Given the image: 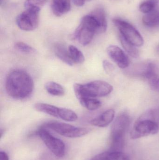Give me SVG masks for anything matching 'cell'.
<instances>
[{
  "label": "cell",
  "instance_id": "cell-18",
  "mask_svg": "<svg viewBox=\"0 0 159 160\" xmlns=\"http://www.w3.org/2000/svg\"><path fill=\"white\" fill-rule=\"evenodd\" d=\"M45 88L47 92L53 96H62L65 94V90L63 87L56 82H47L45 85Z\"/></svg>",
  "mask_w": 159,
  "mask_h": 160
},
{
  "label": "cell",
  "instance_id": "cell-22",
  "mask_svg": "<svg viewBox=\"0 0 159 160\" xmlns=\"http://www.w3.org/2000/svg\"><path fill=\"white\" fill-rule=\"evenodd\" d=\"M140 118L150 119L157 123L159 126V107L148 110L143 114Z\"/></svg>",
  "mask_w": 159,
  "mask_h": 160
},
{
  "label": "cell",
  "instance_id": "cell-3",
  "mask_svg": "<svg viewBox=\"0 0 159 160\" xmlns=\"http://www.w3.org/2000/svg\"><path fill=\"white\" fill-rule=\"evenodd\" d=\"M131 123V118L127 112H122L117 117L111 127L110 150L122 151Z\"/></svg>",
  "mask_w": 159,
  "mask_h": 160
},
{
  "label": "cell",
  "instance_id": "cell-29",
  "mask_svg": "<svg viewBox=\"0 0 159 160\" xmlns=\"http://www.w3.org/2000/svg\"><path fill=\"white\" fill-rule=\"evenodd\" d=\"M0 160H9V157L4 151L0 152Z\"/></svg>",
  "mask_w": 159,
  "mask_h": 160
},
{
  "label": "cell",
  "instance_id": "cell-9",
  "mask_svg": "<svg viewBox=\"0 0 159 160\" xmlns=\"http://www.w3.org/2000/svg\"><path fill=\"white\" fill-rule=\"evenodd\" d=\"M159 126L150 119L140 118L135 122L130 132V137L133 140L150 135L157 134Z\"/></svg>",
  "mask_w": 159,
  "mask_h": 160
},
{
  "label": "cell",
  "instance_id": "cell-17",
  "mask_svg": "<svg viewBox=\"0 0 159 160\" xmlns=\"http://www.w3.org/2000/svg\"><path fill=\"white\" fill-rule=\"evenodd\" d=\"M143 23L147 27H155L159 26V11L153 10L146 14L143 18Z\"/></svg>",
  "mask_w": 159,
  "mask_h": 160
},
{
  "label": "cell",
  "instance_id": "cell-10",
  "mask_svg": "<svg viewBox=\"0 0 159 160\" xmlns=\"http://www.w3.org/2000/svg\"><path fill=\"white\" fill-rule=\"evenodd\" d=\"M107 54L111 60L120 68L129 67L130 60L128 55L118 46L110 45L106 49Z\"/></svg>",
  "mask_w": 159,
  "mask_h": 160
},
{
  "label": "cell",
  "instance_id": "cell-12",
  "mask_svg": "<svg viewBox=\"0 0 159 160\" xmlns=\"http://www.w3.org/2000/svg\"><path fill=\"white\" fill-rule=\"evenodd\" d=\"M142 68L137 75L147 80L148 82L159 78V68L155 63L149 62L144 65Z\"/></svg>",
  "mask_w": 159,
  "mask_h": 160
},
{
  "label": "cell",
  "instance_id": "cell-26",
  "mask_svg": "<svg viewBox=\"0 0 159 160\" xmlns=\"http://www.w3.org/2000/svg\"><path fill=\"white\" fill-rule=\"evenodd\" d=\"M103 67L105 72L109 75L113 74L115 71V67L111 62L107 60L103 62Z\"/></svg>",
  "mask_w": 159,
  "mask_h": 160
},
{
  "label": "cell",
  "instance_id": "cell-1",
  "mask_svg": "<svg viewBox=\"0 0 159 160\" xmlns=\"http://www.w3.org/2000/svg\"><path fill=\"white\" fill-rule=\"evenodd\" d=\"M107 27L105 14L101 10H93L81 19L73 38L79 44L87 46L91 42L95 34L105 32Z\"/></svg>",
  "mask_w": 159,
  "mask_h": 160
},
{
  "label": "cell",
  "instance_id": "cell-13",
  "mask_svg": "<svg viewBox=\"0 0 159 160\" xmlns=\"http://www.w3.org/2000/svg\"><path fill=\"white\" fill-rule=\"evenodd\" d=\"M34 107L39 112L61 119L63 108L42 102L35 103Z\"/></svg>",
  "mask_w": 159,
  "mask_h": 160
},
{
  "label": "cell",
  "instance_id": "cell-11",
  "mask_svg": "<svg viewBox=\"0 0 159 160\" xmlns=\"http://www.w3.org/2000/svg\"><path fill=\"white\" fill-rule=\"evenodd\" d=\"M115 111L113 109H108L101 114L92 118L90 121V124L95 127L105 128L114 120Z\"/></svg>",
  "mask_w": 159,
  "mask_h": 160
},
{
  "label": "cell",
  "instance_id": "cell-30",
  "mask_svg": "<svg viewBox=\"0 0 159 160\" xmlns=\"http://www.w3.org/2000/svg\"><path fill=\"white\" fill-rule=\"evenodd\" d=\"M2 1L3 0H1V4H2Z\"/></svg>",
  "mask_w": 159,
  "mask_h": 160
},
{
  "label": "cell",
  "instance_id": "cell-19",
  "mask_svg": "<svg viewBox=\"0 0 159 160\" xmlns=\"http://www.w3.org/2000/svg\"><path fill=\"white\" fill-rule=\"evenodd\" d=\"M78 100L82 106L90 111L98 110L101 106V102L95 98H83Z\"/></svg>",
  "mask_w": 159,
  "mask_h": 160
},
{
  "label": "cell",
  "instance_id": "cell-6",
  "mask_svg": "<svg viewBox=\"0 0 159 160\" xmlns=\"http://www.w3.org/2000/svg\"><path fill=\"white\" fill-rule=\"evenodd\" d=\"M113 22L119 31V34L128 42L136 47L143 45V38L134 26L121 19L115 18Z\"/></svg>",
  "mask_w": 159,
  "mask_h": 160
},
{
  "label": "cell",
  "instance_id": "cell-5",
  "mask_svg": "<svg viewBox=\"0 0 159 160\" xmlns=\"http://www.w3.org/2000/svg\"><path fill=\"white\" fill-rule=\"evenodd\" d=\"M36 134L40 137L49 151L56 157L63 158L66 153V146L63 141L52 135L46 128H40Z\"/></svg>",
  "mask_w": 159,
  "mask_h": 160
},
{
  "label": "cell",
  "instance_id": "cell-21",
  "mask_svg": "<svg viewBox=\"0 0 159 160\" xmlns=\"http://www.w3.org/2000/svg\"><path fill=\"white\" fill-rule=\"evenodd\" d=\"M68 50L74 63L82 64L85 62V56L83 52L75 46L71 45L68 47Z\"/></svg>",
  "mask_w": 159,
  "mask_h": 160
},
{
  "label": "cell",
  "instance_id": "cell-4",
  "mask_svg": "<svg viewBox=\"0 0 159 160\" xmlns=\"http://www.w3.org/2000/svg\"><path fill=\"white\" fill-rule=\"evenodd\" d=\"M74 91L77 99L83 98L103 97L110 94L113 87L105 81L96 80L85 84L75 83Z\"/></svg>",
  "mask_w": 159,
  "mask_h": 160
},
{
  "label": "cell",
  "instance_id": "cell-27",
  "mask_svg": "<svg viewBox=\"0 0 159 160\" xmlns=\"http://www.w3.org/2000/svg\"><path fill=\"white\" fill-rule=\"evenodd\" d=\"M148 83L150 87L153 90L159 92V77L156 79L153 80Z\"/></svg>",
  "mask_w": 159,
  "mask_h": 160
},
{
  "label": "cell",
  "instance_id": "cell-23",
  "mask_svg": "<svg viewBox=\"0 0 159 160\" xmlns=\"http://www.w3.org/2000/svg\"><path fill=\"white\" fill-rule=\"evenodd\" d=\"M158 0H147L140 5V10L144 14H147L154 10Z\"/></svg>",
  "mask_w": 159,
  "mask_h": 160
},
{
  "label": "cell",
  "instance_id": "cell-8",
  "mask_svg": "<svg viewBox=\"0 0 159 160\" xmlns=\"http://www.w3.org/2000/svg\"><path fill=\"white\" fill-rule=\"evenodd\" d=\"M40 9L30 8L21 13L17 17L16 22L21 30L32 31L35 30L39 24Z\"/></svg>",
  "mask_w": 159,
  "mask_h": 160
},
{
  "label": "cell",
  "instance_id": "cell-24",
  "mask_svg": "<svg viewBox=\"0 0 159 160\" xmlns=\"http://www.w3.org/2000/svg\"><path fill=\"white\" fill-rule=\"evenodd\" d=\"M15 48L19 51L26 54H32L36 52L33 48L22 42H16L15 44Z\"/></svg>",
  "mask_w": 159,
  "mask_h": 160
},
{
  "label": "cell",
  "instance_id": "cell-20",
  "mask_svg": "<svg viewBox=\"0 0 159 160\" xmlns=\"http://www.w3.org/2000/svg\"><path fill=\"white\" fill-rule=\"evenodd\" d=\"M120 43L125 51L133 58H137L139 56V51L135 46L128 42L119 34Z\"/></svg>",
  "mask_w": 159,
  "mask_h": 160
},
{
  "label": "cell",
  "instance_id": "cell-25",
  "mask_svg": "<svg viewBox=\"0 0 159 160\" xmlns=\"http://www.w3.org/2000/svg\"><path fill=\"white\" fill-rule=\"evenodd\" d=\"M48 0H26L24 2L25 8H37L41 9L44 6Z\"/></svg>",
  "mask_w": 159,
  "mask_h": 160
},
{
  "label": "cell",
  "instance_id": "cell-15",
  "mask_svg": "<svg viewBox=\"0 0 159 160\" xmlns=\"http://www.w3.org/2000/svg\"><path fill=\"white\" fill-rule=\"evenodd\" d=\"M51 8L55 16L61 17L71 9V0H52Z\"/></svg>",
  "mask_w": 159,
  "mask_h": 160
},
{
  "label": "cell",
  "instance_id": "cell-28",
  "mask_svg": "<svg viewBox=\"0 0 159 160\" xmlns=\"http://www.w3.org/2000/svg\"><path fill=\"white\" fill-rule=\"evenodd\" d=\"M73 3L77 6L81 7L83 6L86 2H88L90 0H72Z\"/></svg>",
  "mask_w": 159,
  "mask_h": 160
},
{
  "label": "cell",
  "instance_id": "cell-16",
  "mask_svg": "<svg viewBox=\"0 0 159 160\" xmlns=\"http://www.w3.org/2000/svg\"><path fill=\"white\" fill-rule=\"evenodd\" d=\"M54 51L56 56L61 61L68 65L72 66L74 64L72 60L68 48L62 44H55L54 47Z\"/></svg>",
  "mask_w": 159,
  "mask_h": 160
},
{
  "label": "cell",
  "instance_id": "cell-7",
  "mask_svg": "<svg viewBox=\"0 0 159 160\" xmlns=\"http://www.w3.org/2000/svg\"><path fill=\"white\" fill-rule=\"evenodd\" d=\"M44 127L48 128L58 134L67 138H75L85 136L89 132V129L75 127L69 124L58 121H50Z\"/></svg>",
  "mask_w": 159,
  "mask_h": 160
},
{
  "label": "cell",
  "instance_id": "cell-2",
  "mask_svg": "<svg viewBox=\"0 0 159 160\" xmlns=\"http://www.w3.org/2000/svg\"><path fill=\"white\" fill-rule=\"evenodd\" d=\"M5 88L7 95L13 98H27L33 91V81L25 71L19 69L13 70L7 77Z\"/></svg>",
  "mask_w": 159,
  "mask_h": 160
},
{
  "label": "cell",
  "instance_id": "cell-14",
  "mask_svg": "<svg viewBox=\"0 0 159 160\" xmlns=\"http://www.w3.org/2000/svg\"><path fill=\"white\" fill-rule=\"evenodd\" d=\"M90 160H130L127 154L122 151H114L109 150L100 153Z\"/></svg>",
  "mask_w": 159,
  "mask_h": 160
}]
</instances>
